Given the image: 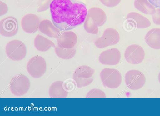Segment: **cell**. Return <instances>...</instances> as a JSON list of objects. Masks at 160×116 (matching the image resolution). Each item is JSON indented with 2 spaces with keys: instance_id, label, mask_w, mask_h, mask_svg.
<instances>
[{
  "instance_id": "6da1fadb",
  "label": "cell",
  "mask_w": 160,
  "mask_h": 116,
  "mask_svg": "<svg viewBox=\"0 0 160 116\" xmlns=\"http://www.w3.org/2000/svg\"><path fill=\"white\" fill-rule=\"evenodd\" d=\"M106 19V13L102 9L98 7L91 8L88 12L84 28L88 33L97 34L98 27L104 25Z\"/></svg>"
},
{
  "instance_id": "7a4b0ae2",
  "label": "cell",
  "mask_w": 160,
  "mask_h": 116,
  "mask_svg": "<svg viewBox=\"0 0 160 116\" xmlns=\"http://www.w3.org/2000/svg\"><path fill=\"white\" fill-rule=\"evenodd\" d=\"M88 12L86 5L83 3H73L67 19L69 29H71L83 23L85 20Z\"/></svg>"
},
{
  "instance_id": "3957f363",
  "label": "cell",
  "mask_w": 160,
  "mask_h": 116,
  "mask_svg": "<svg viewBox=\"0 0 160 116\" xmlns=\"http://www.w3.org/2000/svg\"><path fill=\"white\" fill-rule=\"evenodd\" d=\"M94 73V69L88 66L78 67L74 72L73 76L77 87L82 88L91 83L93 80Z\"/></svg>"
},
{
  "instance_id": "277c9868",
  "label": "cell",
  "mask_w": 160,
  "mask_h": 116,
  "mask_svg": "<svg viewBox=\"0 0 160 116\" xmlns=\"http://www.w3.org/2000/svg\"><path fill=\"white\" fill-rule=\"evenodd\" d=\"M5 51L8 58L14 61H20L23 59L26 54V48L21 41L13 40L6 45Z\"/></svg>"
},
{
  "instance_id": "5b68a950",
  "label": "cell",
  "mask_w": 160,
  "mask_h": 116,
  "mask_svg": "<svg viewBox=\"0 0 160 116\" xmlns=\"http://www.w3.org/2000/svg\"><path fill=\"white\" fill-rule=\"evenodd\" d=\"M100 77L103 85L108 88H115L121 84L122 76L115 69L105 68L100 72Z\"/></svg>"
},
{
  "instance_id": "8992f818",
  "label": "cell",
  "mask_w": 160,
  "mask_h": 116,
  "mask_svg": "<svg viewBox=\"0 0 160 116\" xmlns=\"http://www.w3.org/2000/svg\"><path fill=\"white\" fill-rule=\"evenodd\" d=\"M30 82L28 78L22 74H18L12 78L9 85L12 93L16 96H21L28 90Z\"/></svg>"
},
{
  "instance_id": "52a82bcc",
  "label": "cell",
  "mask_w": 160,
  "mask_h": 116,
  "mask_svg": "<svg viewBox=\"0 0 160 116\" xmlns=\"http://www.w3.org/2000/svg\"><path fill=\"white\" fill-rule=\"evenodd\" d=\"M46 64L42 57L36 56L32 58L28 61L27 69L29 74L34 78H38L45 73Z\"/></svg>"
},
{
  "instance_id": "ba28073f",
  "label": "cell",
  "mask_w": 160,
  "mask_h": 116,
  "mask_svg": "<svg viewBox=\"0 0 160 116\" xmlns=\"http://www.w3.org/2000/svg\"><path fill=\"white\" fill-rule=\"evenodd\" d=\"M120 40V35L115 29L109 28L106 29L101 37L94 42L96 46L99 48H103L117 44Z\"/></svg>"
},
{
  "instance_id": "9c48e42d",
  "label": "cell",
  "mask_w": 160,
  "mask_h": 116,
  "mask_svg": "<svg viewBox=\"0 0 160 116\" xmlns=\"http://www.w3.org/2000/svg\"><path fill=\"white\" fill-rule=\"evenodd\" d=\"M125 81L128 88L137 90L143 87L146 79L142 72L137 70H132L128 71L125 74Z\"/></svg>"
},
{
  "instance_id": "30bf717a",
  "label": "cell",
  "mask_w": 160,
  "mask_h": 116,
  "mask_svg": "<svg viewBox=\"0 0 160 116\" xmlns=\"http://www.w3.org/2000/svg\"><path fill=\"white\" fill-rule=\"evenodd\" d=\"M124 57L126 60L129 63L137 64L140 63L143 60L145 52L141 46L132 44L126 48L124 53Z\"/></svg>"
},
{
  "instance_id": "8fae6325",
  "label": "cell",
  "mask_w": 160,
  "mask_h": 116,
  "mask_svg": "<svg viewBox=\"0 0 160 116\" xmlns=\"http://www.w3.org/2000/svg\"><path fill=\"white\" fill-rule=\"evenodd\" d=\"M18 31L17 19L12 16H8L0 22V33L4 37H11L14 36Z\"/></svg>"
},
{
  "instance_id": "7c38bea8",
  "label": "cell",
  "mask_w": 160,
  "mask_h": 116,
  "mask_svg": "<svg viewBox=\"0 0 160 116\" xmlns=\"http://www.w3.org/2000/svg\"><path fill=\"white\" fill-rule=\"evenodd\" d=\"M121 57V53L118 49L112 48L102 52L98 58L100 62L102 64L114 65L119 62Z\"/></svg>"
},
{
  "instance_id": "4fadbf2b",
  "label": "cell",
  "mask_w": 160,
  "mask_h": 116,
  "mask_svg": "<svg viewBox=\"0 0 160 116\" xmlns=\"http://www.w3.org/2000/svg\"><path fill=\"white\" fill-rule=\"evenodd\" d=\"M40 23L38 17L33 14H28L24 15L21 21L23 30L28 33H34L38 29Z\"/></svg>"
},
{
  "instance_id": "5bb4252c",
  "label": "cell",
  "mask_w": 160,
  "mask_h": 116,
  "mask_svg": "<svg viewBox=\"0 0 160 116\" xmlns=\"http://www.w3.org/2000/svg\"><path fill=\"white\" fill-rule=\"evenodd\" d=\"M56 38L58 46L66 48H74L77 42L76 34L71 31L61 32Z\"/></svg>"
},
{
  "instance_id": "9a60e30c",
  "label": "cell",
  "mask_w": 160,
  "mask_h": 116,
  "mask_svg": "<svg viewBox=\"0 0 160 116\" xmlns=\"http://www.w3.org/2000/svg\"><path fill=\"white\" fill-rule=\"evenodd\" d=\"M126 18L128 22L133 24L137 28H146L151 25V23L148 18L136 12H132L129 13Z\"/></svg>"
},
{
  "instance_id": "2e32d148",
  "label": "cell",
  "mask_w": 160,
  "mask_h": 116,
  "mask_svg": "<svg viewBox=\"0 0 160 116\" xmlns=\"http://www.w3.org/2000/svg\"><path fill=\"white\" fill-rule=\"evenodd\" d=\"M38 29L41 33L51 38H57L60 33V30L48 19L43 20L40 22Z\"/></svg>"
},
{
  "instance_id": "e0dca14e",
  "label": "cell",
  "mask_w": 160,
  "mask_h": 116,
  "mask_svg": "<svg viewBox=\"0 0 160 116\" xmlns=\"http://www.w3.org/2000/svg\"><path fill=\"white\" fill-rule=\"evenodd\" d=\"M145 41L147 43L154 49H160V28H154L146 33Z\"/></svg>"
},
{
  "instance_id": "ac0fdd59",
  "label": "cell",
  "mask_w": 160,
  "mask_h": 116,
  "mask_svg": "<svg viewBox=\"0 0 160 116\" xmlns=\"http://www.w3.org/2000/svg\"><path fill=\"white\" fill-rule=\"evenodd\" d=\"M49 94L52 98H65L68 94V92L63 87V82L56 81L50 86L49 90Z\"/></svg>"
},
{
  "instance_id": "d6986e66",
  "label": "cell",
  "mask_w": 160,
  "mask_h": 116,
  "mask_svg": "<svg viewBox=\"0 0 160 116\" xmlns=\"http://www.w3.org/2000/svg\"><path fill=\"white\" fill-rule=\"evenodd\" d=\"M34 43L36 49L41 52L47 51L52 47H56L55 44L52 41L39 34L35 37Z\"/></svg>"
},
{
  "instance_id": "ffe728a7",
  "label": "cell",
  "mask_w": 160,
  "mask_h": 116,
  "mask_svg": "<svg viewBox=\"0 0 160 116\" xmlns=\"http://www.w3.org/2000/svg\"><path fill=\"white\" fill-rule=\"evenodd\" d=\"M134 6L136 9L147 15H153L155 8L148 0H135Z\"/></svg>"
},
{
  "instance_id": "44dd1931",
  "label": "cell",
  "mask_w": 160,
  "mask_h": 116,
  "mask_svg": "<svg viewBox=\"0 0 160 116\" xmlns=\"http://www.w3.org/2000/svg\"><path fill=\"white\" fill-rule=\"evenodd\" d=\"M72 4L70 0H53L50 6L51 13L70 8Z\"/></svg>"
},
{
  "instance_id": "7402d4cb",
  "label": "cell",
  "mask_w": 160,
  "mask_h": 116,
  "mask_svg": "<svg viewBox=\"0 0 160 116\" xmlns=\"http://www.w3.org/2000/svg\"><path fill=\"white\" fill-rule=\"evenodd\" d=\"M57 55L60 58L64 59H69L72 58L76 53L75 48H66L57 46L55 48Z\"/></svg>"
},
{
  "instance_id": "603a6c76",
  "label": "cell",
  "mask_w": 160,
  "mask_h": 116,
  "mask_svg": "<svg viewBox=\"0 0 160 116\" xmlns=\"http://www.w3.org/2000/svg\"><path fill=\"white\" fill-rule=\"evenodd\" d=\"M105 94L101 90L98 89H93L90 91L87 94L86 98H106Z\"/></svg>"
},
{
  "instance_id": "cb8c5ba5",
  "label": "cell",
  "mask_w": 160,
  "mask_h": 116,
  "mask_svg": "<svg viewBox=\"0 0 160 116\" xmlns=\"http://www.w3.org/2000/svg\"><path fill=\"white\" fill-rule=\"evenodd\" d=\"M52 0H39L38 5V12H43L48 9Z\"/></svg>"
},
{
  "instance_id": "d4e9b609",
  "label": "cell",
  "mask_w": 160,
  "mask_h": 116,
  "mask_svg": "<svg viewBox=\"0 0 160 116\" xmlns=\"http://www.w3.org/2000/svg\"><path fill=\"white\" fill-rule=\"evenodd\" d=\"M104 5L112 7L117 5L120 3L121 0H99Z\"/></svg>"
},
{
  "instance_id": "484cf974",
  "label": "cell",
  "mask_w": 160,
  "mask_h": 116,
  "mask_svg": "<svg viewBox=\"0 0 160 116\" xmlns=\"http://www.w3.org/2000/svg\"><path fill=\"white\" fill-rule=\"evenodd\" d=\"M152 17L154 23L156 25H160V8L155 10Z\"/></svg>"
},
{
  "instance_id": "4316f807",
  "label": "cell",
  "mask_w": 160,
  "mask_h": 116,
  "mask_svg": "<svg viewBox=\"0 0 160 116\" xmlns=\"http://www.w3.org/2000/svg\"><path fill=\"white\" fill-rule=\"evenodd\" d=\"M0 15H2L5 14L8 11V7L6 4L2 1H0Z\"/></svg>"
},
{
  "instance_id": "83f0119b",
  "label": "cell",
  "mask_w": 160,
  "mask_h": 116,
  "mask_svg": "<svg viewBox=\"0 0 160 116\" xmlns=\"http://www.w3.org/2000/svg\"><path fill=\"white\" fill-rule=\"evenodd\" d=\"M148 1L156 8H160V0H148Z\"/></svg>"
},
{
  "instance_id": "f1b7e54d",
  "label": "cell",
  "mask_w": 160,
  "mask_h": 116,
  "mask_svg": "<svg viewBox=\"0 0 160 116\" xmlns=\"http://www.w3.org/2000/svg\"><path fill=\"white\" fill-rule=\"evenodd\" d=\"M158 80L159 82L160 83V72L158 75Z\"/></svg>"
}]
</instances>
